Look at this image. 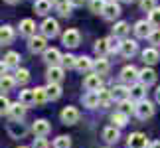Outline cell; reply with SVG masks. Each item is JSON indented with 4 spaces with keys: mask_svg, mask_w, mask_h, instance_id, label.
I'll return each mask as SVG.
<instances>
[{
    "mask_svg": "<svg viewBox=\"0 0 160 148\" xmlns=\"http://www.w3.org/2000/svg\"><path fill=\"white\" fill-rule=\"evenodd\" d=\"M109 49H111V52H119V49H121V44L117 42L115 36H113V38H109Z\"/></svg>",
    "mask_w": 160,
    "mask_h": 148,
    "instance_id": "cell-48",
    "label": "cell"
},
{
    "mask_svg": "<svg viewBox=\"0 0 160 148\" xmlns=\"http://www.w3.org/2000/svg\"><path fill=\"white\" fill-rule=\"evenodd\" d=\"M132 30H134V34H137V38H148L154 28L148 24V20H138L137 24H134Z\"/></svg>",
    "mask_w": 160,
    "mask_h": 148,
    "instance_id": "cell-11",
    "label": "cell"
},
{
    "mask_svg": "<svg viewBox=\"0 0 160 148\" xmlns=\"http://www.w3.org/2000/svg\"><path fill=\"white\" fill-rule=\"evenodd\" d=\"M32 148H50V144H48L46 136H36V138H34Z\"/></svg>",
    "mask_w": 160,
    "mask_h": 148,
    "instance_id": "cell-45",
    "label": "cell"
},
{
    "mask_svg": "<svg viewBox=\"0 0 160 148\" xmlns=\"http://www.w3.org/2000/svg\"><path fill=\"white\" fill-rule=\"evenodd\" d=\"M28 49L32 53H44L46 49H48V46H46V36H32L30 38V42H28Z\"/></svg>",
    "mask_w": 160,
    "mask_h": 148,
    "instance_id": "cell-7",
    "label": "cell"
},
{
    "mask_svg": "<svg viewBox=\"0 0 160 148\" xmlns=\"http://www.w3.org/2000/svg\"><path fill=\"white\" fill-rule=\"evenodd\" d=\"M77 63V57L71 53H65L63 57H61V67H67V69H71V67H75Z\"/></svg>",
    "mask_w": 160,
    "mask_h": 148,
    "instance_id": "cell-42",
    "label": "cell"
},
{
    "mask_svg": "<svg viewBox=\"0 0 160 148\" xmlns=\"http://www.w3.org/2000/svg\"><path fill=\"white\" fill-rule=\"evenodd\" d=\"M10 105H12V103L8 101V99H6L4 95H0V115H4V113L8 115V109H10Z\"/></svg>",
    "mask_w": 160,
    "mask_h": 148,
    "instance_id": "cell-46",
    "label": "cell"
},
{
    "mask_svg": "<svg viewBox=\"0 0 160 148\" xmlns=\"http://www.w3.org/2000/svg\"><path fill=\"white\" fill-rule=\"evenodd\" d=\"M71 8H73V6H71L69 2H65V4H59V6H58V14H59L61 18H67V16L71 14Z\"/></svg>",
    "mask_w": 160,
    "mask_h": 148,
    "instance_id": "cell-44",
    "label": "cell"
},
{
    "mask_svg": "<svg viewBox=\"0 0 160 148\" xmlns=\"http://www.w3.org/2000/svg\"><path fill=\"white\" fill-rule=\"evenodd\" d=\"M103 140H105V142H109V144H115L117 140H119V128L117 126H107L105 131H103Z\"/></svg>",
    "mask_w": 160,
    "mask_h": 148,
    "instance_id": "cell-27",
    "label": "cell"
},
{
    "mask_svg": "<svg viewBox=\"0 0 160 148\" xmlns=\"http://www.w3.org/2000/svg\"><path fill=\"white\" fill-rule=\"evenodd\" d=\"M20 34L26 36V38L36 36V22L32 20V18H24V20L20 22Z\"/></svg>",
    "mask_w": 160,
    "mask_h": 148,
    "instance_id": "cell-16",
    "label": "cell"
},
{
    "mask_svg": "<svg viewBox=\"0 0 160 148\" xmlns=\"http://www.w3.org/2000/svg\"><path fill=\"white\" fill-rule=\"evenodd\" d=\"M95 67V61L91 59V57H87V55H81V57H77V63H75V69L77 71H81V73H87V71H91Z\"/></svg>",
    "mask_w": 160,
    "mask_h": 148,
    "instance_id": "cell-20",
    "label": "cell"
},
{
    "mask_svg": "<svg viewBox=\"0 0 160 148\" xmlns=\"http://www.w3.org/2000/svg\"><path fill=\"white\" fill-rule=\"evenodd\" d=\"M6 69H8V65H6L4 61H0V77H2V75H6Z\"/></svg>",
    "mask_w": 160,
    "mask_h": 148,
    "instance_id": "cell-49",
    "label": "cell"
},
{
    "mask_svg": "<svg viewBox=\"0 0 160 148\" xmlns=\"http://www.w3.org/2000/svg\"><path fill=\"white\" fill-rule=\"evenodd\" d=\"M61 42H63L65 47H77L79 42H81V34L77 32V30H65L63 36H61Z\"/></svg>",
    "mask_w": 160,
    "mask_h": 148,
    "instance_id": "cell-5",
    "label": "cell"
},
{
    "mask_svg": "<svg viewBox=\"0 0 160 148\" xmlns=\"http://www.w3.org/2000/svg\"><path fill=\"white\" fill-rule=\"evenodd\" d=\"M128 32H131V26H128L125 20L117 22V24H115V28H113V36H115V38H125Z\"/></svg>",
    "mask_w": 160,
    "mask_h": 148,
    "instance_id": "cell-29",
    "label": "cell"
},
{
    "mask_svg": "<svg viewBox=\"0 0 160 148\" xmlns=\"http://www.w3.org/2000/svg\"><path fill=\"white\" fill-rule=\"evenodd\" d=\"M134 115L138 116L140 121H146V119H150L152 115H154V107H152V103L150 101H138L137 103V111H134Z\"/></svg>",
    "mask_w": 160,
    "mask_h": 148,
    "instance_id": "cell-2",
    "label": "cell"
},
{
    "mask_svg": "<svg viewBox=\"0 0 160 148\" xmlns=\"http://www.w3.org/2000/svg\"><path fill=\"white\" fill-rule=\"evenodd\" d=\"M111 95H113V99H117V101H125V99H131V87H125V85H115L113 89H111Z\"/></svg>",
    "mask_w": 160,
    "mask_h": 148,
    "instance_id": "cell-17",
    "label": "cell"
},
{
    "mask_svg": "<svg viewBox=\"0 0 160 148\" xmlns=\"http://www.w3.org/2000/svg\"><path fill=\"white\" fill-rule=\"evenodd\" d=\"M6 2H8V4H16L18 0H6Z\"/></svg>",
    "mask_w": 160,
    "mask_h": 148,
    "instance_id": "cell-54",
    "label": "cell"
},
{
    "mask_svg": "<svg viewBox=\"0 0 160 148\" xmlns=\"http://www.w3.org/2000/svg\"><path fill=\"white\" fill-rule=\"evenodd\" d=\"M16 85V79L12 75H2L0 77V91H12Z\"/></svg>",
    "mask_w": 160,
    "mask_h": 148,
    "instance_id": "cell-34",
    "label": "cell"
},
{
    "mask_svg": "<svg viewBox=\"0 0 160 148\" xmlns=\"http://www.w3.org/2000/svg\"><path fill=\"white\" fill-rule=\"evenodd\" d=\"M36 93V105H44L48 101V93H46V87H36L34 89Z\"/></svg>",
    "mask_w": 160,
    "mask_h": 148,
    "instance_id": "cell-41",
    "label": "cell"
},
{
    "mask_svg": "<svg viewBox=\"0 0 160 148\" xmlns=\"http://www.w3.org/2000/svg\"><path fill=\"white\" fill-rule=\"evenodd\" d=\"M46 77H48V83H61V81H63V67H61V65L48 67Z\"/></svg>",
    "mask_w": 160,
    "mask_h": 148,
    "instance_id": "cell-10",
    "label": "cell"
},
{
    "mask_svg": "<svg viewBox=\"0 0 160 148\" xmlns=\"http://www.w3.org/2000/svg\"><path fill=\"white\" fill-rule=\"evenodd\" d=\"M97 95H99V107H103V109H109L111 103L115 101L113 95H111V91H107V89H99Z\"/></svg>",
    "mask_w": 160,
    "mask_h": 148,
    "instance_id": "cell-28",
    "label": "cell"
},
{
    "mask_svg": "<svg viewBox=\"0 0 160 148\" xmlns=\"http://www.w3.org/2000/svg\"><path fill=\"white\" fill-rule=\"evenodd\" d=\"M107 2H115V0H107Z\"/></svg>",
    "mask_w": 160,
    "mask_h": 148,
    "instance_id": "cell-57",
    "label": "cell"
},
{
    "mask_svg": "<svg viewBox=\"0 0 160 148\" xmlns=\"http://www.w3.org/2000/svg\"><path fill=\"white\" fill-rule=\"evenodd\" d=\"M34 10H36V14H40V16H46L48 12L52 10V0H36V4H34Z\"/></svg>",
    "mask_w": 160,
    "mask_h": 148,
    "instance_id": "cell-30",
    "label": "cell"
},
{
    "mask_svg": "<svg viewBox=\"0 0 160 148\" xmlns=\"http://www.w3.org/2000/svg\"><path fill=\"white\" fill-rule=\"evenodd\" d=\"M14 28L12 26H0V44L2 46H8L14 42Z\"/></svg>",
    "mask_w": 160,
    "mask_h": 148,
    "instance_id": "cell-21",
    "label": "cell"
},
{
    "mask_svg": "<svg viewBox=\"0 0 160 148\" xmlns=\"http://www.w3.org/2000/svg\"><path fill=\"white\" fill-rule=\"evenodd\" d=\"M105 4H107V0H91L89 8H91V12H93V14H103Z\"/></svg>",
    "mask_w": 160,
    "mask_h": 148,
    "instance_id": "cell-40",
    "label": "cell"
},
{
    "mask_svg": "<svg viewBox=\"0 0 160 148\" xmlns=\"http://www.w3.org/2000/svg\"><path fill=\"white\" fill-rule=\"evenodd\" d=\"M148 24H150V26L154 28V30H156V28H160V8H158V6H156V8L148 14Z\"/></svg>",
    "mask_w": 160,
    "mask_h": 148,
    "instance_id": "cell-38",
    "label": "cell"
},
{
    "mask_svg": "<svg viewBox=\"0 0 160 148\" xmlns=\"http://www.w3.org/2000/svg\"><path fill=\"white\" fill-rule=\"evenodd\" d=\"M69 4L77 8V6H83V4H85V0H69Z\"/></svg>",
    "mask_w": 160,
    "mask_h": 148,
    "instance_id": "cell-50",
    "label": "cell"
},
{
    "mask_svg": "<svg viewBox=\"0 0 160 148\" xmlns=\"http://www.w3.org/2000/svg\"><path fill=\"white\" fill-rule=\"evenodd\" d=\"M32 131H34L36 136H48V134H50V131H52V125H50L46 119H38V121L32 125Z\"/></svg>",
    "mask_w": 160,
    "mask_h": 148,
    "instance_id": "cell-12",
    "label": "cell"
},
{
    "mask_svg": "<svg viewBox=\"0 0 160 148\" xmlns=\"http://www.w3.org/2000/svg\"><path fill=\"white\" fill-rule=\"evenodd\" d=\"M111 122H113V126L117 128H122V126H127V122H128V116L125 113H121V111H117V113L111 115Z\"/></svg>",
    "mask_w": 160,
    "mask_h": 148,
    "instance_id": "cell-31",
    "label": "cell"
},
{
    "mask_svg": "<svg viewBox=\"0 0 160 148\" xmlns=\"http://www.w3.org/2000/svg\"><path fill=\"white\" fill-rule=\"evenodd\" d=\"M83 87L87 91H99V89H103L101 75H99V73H89V75L83 79Z\"/></svg>",
    "mask_w": 160,
    "mask_h": 148,
    "instance_id": "cell-6",
    "label": "cell"
},
{
    "mask_svg": "<svg viewBox=\"0 0 160 148\" xmlns=\"http://www.w3.org/2000/svg\"><path fill=\"white\" fill-rule=\"evenodd\" d=\"M61 57L63 55L59 53V49H55V47H48L46 52H44V61L48 65H58V63H61Z\"/></svg>",
    "mask_w": 160,
    "mask_h": 148,
    "instance_id": "cell-13",
    "label": "cell"
},
{
    "mask_svg": "<svg viewBox=\"0 0 160 148\" xmlns=\"http://www.w3.org/2000/svg\"><path fill=\"white\" fill-rule=\"evenodd\" d=\"M59 119H61L63 125H75V122L79 121V111L75 107H65L59 113Z\"/></svg>",
    "mask_w": 160,
    "mask_h": 148,
    "instance_id": "cell-8",
    "label": "cell"
},
{
    "mask_svg": "<svg viewBox=\"0 0 160 148\" xmlns=\"http://www.w3.org/2000/svg\"><path fill=\"white\" fill-rule=\"evenodd\" d=\"M158 59H160V53H158L156 47H146L142 52V61L146 65H154Z\"/></svg>",
    "mask_w": 160,
    "mask_h": 148,
    "instance_id": "cell-22",
    "label": "cell"
},
{
    "mask_svg": "<svg viewBox=\"0 0 160 148\" xmlns=\"http://www.w3.org/2000/svg\"><path fill=\"white\" fill-rule=\"evenodd\" d=\"M93 52L99 55V57H105V55L111 52V49H109V38H101V40H97V42H95V46H93Z\"/></svg>",
    "mask_w": 160,
    "mask_h": 148,
    "instance_id": "cell-24",
    "label": "cell"
},
{
    "mask_svg": "<svg viewBox=\"0 0 160 148\" xmlns=\"http://www.w3.org/2000/svg\"><path fill=\"white\" fill-rule=\"evenodd\" d=\"M127 146L128 148H150L148 138H146V134H142V132H132L127 140Z\"/></svg>",
    "mask_w": 160,
    "mask_h": 148,
    "instance_id": "cell-4",
    "label": "cell"
},
{
    "mask_svg": "<svg viewBox=\"0 0 160 148\" xmlns=\"http://www.w3.org/2000/svg\"><path fill=\"white\" fill-rule=\"evenodd\" d=\"M148 42H150L152 46H160V28L152 30V34L148 36Z\"/></svg>",
    "mask_w": 160,
    "mask_h": 148,
    "instance_id": "cell-47",
    "label": "cell"
},
{
    "mask_svg": "<svg viewBox=\"0 0 160 148\" xmlns=\"http://www.w3.org/2000/svg\"><path fill=\"white\" fill-rule=\"evenodd\" d=\"M14 79H16V83H28L30 81V71L28 69H24V67H18L16 73H14Z\"/></svg>",
    "mask_w": 160,
    "mask_h": 148,
    "instance_id": "cell-37",
    "label": "cell"
},
{
    "mask_svg": "<svg viewBox=\"0 0 160 148\" xmlns=\"http://www.w3.org/2000/svg\"><path fill=\"white\" fill-rule=\"evenodd\" d=\"M18 103H22L24 107H32V105H36V93L34 89H26L20 93V99H18Z\"/></svg>",
    "mask_w": 160,
    "mask_h": 148,
    "instance_id": "cell-26",
    "label": "cell"
},
{
    "mask_svg": "<svg viewBox=\"0 0 160 148\" xmlns=\"http://www.w3.org/2000/svg\"><path fill=\"white\" fill-rule=\"evenodd\" d=\"M8 132H10L14 138H22L24 134L28 132V128L22 125V121H12L10 125H8Z\"/></svg>",
    "mask_w": 160,
    "mask_h": 148,
    "instance_id": "cell-19",
    "label": "cell"
},
{
    "mask_svg": "<svg viewBox=\"0 0 160 148\" xmlns=\"http://www.w3.org/2000/svg\"><path fill=\"white\" fill-rule=\"evenodd\" d=\"M138 81L148 87V85H152L156 81V71L152 69V67H144V69L140 71V75H138Z\"/></svg>",
    "mask_w": 160,
    "mask_h": 148,
    "instance_id": "cell-18",
    "label": "cell"
},
{
    "mask_svg": "<svg viewBox=\"0 0 160 148\" xmlns=\"http://www.w3.org/2000/svg\"><path fill=\"white\" fill-rule=\"evenodd\" d=\"M119 16H121V6L117 2H107L105 8H103V18L105 20H115Z\"/></svg>",
    "mask_w": 160,
    "mask_h": 148,
    "instance_id": "cell-15",
    "label": "cell"
},
{
    "mask_svg": "<svg viewBox=\"0 0 160 148\" xmlns=\"http://www.w3.org/2000/svg\"><path fill=\"white\" fill-rule=\"evenodd\" d=\"M154 95H156V103H160V87H156V91H154Z\"/></svg>",
    "mask_w": 160,
    "mask_h": 148,
    "instance_id": "cell-52",
    "label": "cell"
},
{
    "mask_svg": "<svg viewBox=\"0 0 160 148\" xmlns=\"http://www.w3.org/2000/svg\"><path fill=\"white\" fill-rule=\"evenodd\" d=\"M119 52H121L122 57H132V55L138 52V44H137L134 40H122Z\"/></svg>",
    "mask_w": 160,
    "mask_h": 148,
    "instance_id": "cell-9",
    "label": "cell"
},
{
    "mask_svg": "<svg viewBox=\"0 0 160 148\" xmlns=\"http://www.w3.org/2000/svg\"><path fill=\"white\" fill-rule=\"evenodd\" d=\"M40 28H42V36H46V38H55L59 34V24L53 18H46Z\"/></svg>",
    "mask_w": 160,
    "mask_h": 148,
    "instance_id": "cell-1",
    "label": "cell"
},
{
    "mask_svg": "<svg viewBox=\"0 0 160 148\" xmlns=\"http://www.w3.org/2000/svg\"><path fill=\"white\" fill-rule=\"evenodd\" d=\"M156 8V0H140V10L142 12H150Z\"/></svg>",
    "mask_w": 160,
    "mask_h": 148,
    "instance_id": "cell-43",
    "label": "cell"
},
{
    "mask_svg": "<svg viewBox=\"0 0 160 148\" xmlns=\"http://www.w3.org/2000/svg\"><path fill=\"white\" fill-rule=\"evenodd\" d=\"M18 148H28V146H18Z\"/></svg>",
    "mask_w": 160,
    "mask_h": 148,
    "instance_id": "cell-56",
    "label": "cell"
},
{
    "mask_svg": "<svg viewBox=\"0 0 160 148\" xmlns=\"http://www.w3.org/2000/svg\"><path fill=\"white\" fill-rule=\"evenodd\" d=\"M83 105L89 107V109L99 107V95H97V91H89V93L83 97Z\"/></svg>",
    "mask_w": 160,
    "mask_h": 148,
    "instance_id": "cell-32",
    "label": "cell"
},
{
    "mask_svg": "<svg viewBox=\"0 0 160 148\" xmlns=\"http://www.w3.org/2000/svg\"><path fill=\"white\" fill-rule=\"evenodd\" d=\"M53 148H71V138L61 134V136H58L53 140Z\"/></svg>",
    "mask_w": 160,
    "mask_h": 148,
    "instance_id": "cell-39",
    "label": "cell"
},
{
    "mask_svg": "<svg viewBox=\"0 0 160 148\" xmlns=\"http://www.w3.org/2000/svg\"><path fill=\"white\" fill-rule=\"evenodd\" d=\"M46 93H48V101H58L63 91H61V85L59 83H48Z\"/></svg>",
    "mask_w": 160,
    "mask_h": 148,
    "instance_id": "cell-25",
    "label": "cell"
},
{
    "mask_svg": "<svg viewBox=\"0 0 160 148\" xmlns=\"http://www.w3.org/2000/svg\"><path fill=\"white\" fill-rule=\"evenodd\" d=\"M138 75H140V71L134 65H127V67H122V71H121V81L128 83V85H134L138 81Z\"/></svg>",
    "mask_w": 160,
    "mask_h": 148,
    "instance_id": "cell-3",
    "label": "cell"
},
{
    "mask_svg": "<svg viewBox=\"0 0 160 148\" xmlns=\"http://www.w3.org/2000/svg\"><path fill=\"white\" fill-rule=\"evenodd\" d=\"M144 97H146V85H142L140 81L131 85V99H134V101H144Z\"/></svg>",
    "mask_w": 160,
    "mask_h": 148,
    "instance_id": "cell-23",
    "label": "cell"
},
{
    "mask_svg": "<svg viewBox=\"0 0 160 148\" xmlns=\"http://www.w3.org/2000/svg\"><path fill=\"white\" fill-rule=\"evenodd\" d=\"M150 148H160V140H156V142H152Z\"/></svg>",
    "mask_w": 160,
    "mask_h": 148,
    "instance_id": "cell-53",
    "label": "cell"
},
{
    "mask_svg": "<svg viewBox=\"0 0 160 148\" xmlns=\"http://www.w3.org/2000/svg\"><path fill=\"white\" fill-rule=\"evenodd\" d=\"M95 73H99V75H105V73H109V69H111V65H109V61L105 59V57H99L95 61Z\"/></svg>",
    "mask_w": 160,
    "mask_h": 148,
    "instance_id": "cell-35",
    "label": "cell"
},
{
    "mask_svg": "<svg viewBox=\"0 0 160 148\" xmlns=\"http://www.w3.org/2000/svg\"><path fill=\"white\" fill-rule=\"evenodd\" d=\"M4 63L8 67H18L20 65V53L18 52H8L4 55Z\"/></svg>",
    "mask_w": 160,
    "mask_h": 148,
    "instance_id": "cell-33",
    "label": "cell"
},
{
    "mask_svg": "<svg viewBox=\"0 0 160 148\" xmlns=\"http://www.w3.org/2000/svg\"><path fill=\"white\" fill-rule=\"evenodd\" d=\"M122 2H127V4H132V2H134V0H122Z\"/></svg>",
    "mask_w": 160,
    "mask_h": 148,
    "instance_id": "cell-55",
    "label": "cell"
},
{
    "mask_svg": "<svg viewBox=\"0 0 160 148\" xmlns=\"http://www.w3.org/2000/svg\"><path fill=\"white\" fill-rule=\"evenodd\" d=\"M52 2H53L55 6H59V4H65V2H69V0H52Z\"/></svg>",
    "mask_w": 160,
    "mask_h": 148,
    "instance_id": "cell-51",
    "label": "cell"
},
{
    "mask_svg": "<svg viewBox=\"0 0 160 148\" xmlns=\"http://www.w3.org/2000/svg\"><path fill=\"white\" fill-rule=\"evenodd\" d=\"M8 116H10V121H22L26 116V107L22 103H12L8 109Z\"/></svg>",
    "mask_w": 160,
    "mask_h": 148,
    "instance_id": "cell-14",
    "label": "cell"
},
{
    "mask_svg": "<svg viewBox=\"0 0 160 148\" xmlns=\"http://www.w3.org/2000/svg\"><path fill=\"white\" fill-rule=\"evenodd\" d=\"M119 111H121V113H125V115L128 116L131 113H134V111H137V105H134L131 99H125V101H121V103H119Z\"/></svg>",
    "mask_w": 160,
    "mask_h": 148,
    "instance_id": "cell-36",
    "label": "cell"
}]
</instances>
